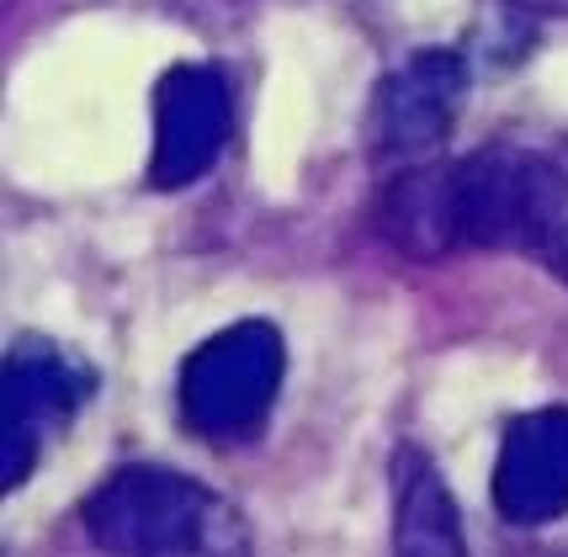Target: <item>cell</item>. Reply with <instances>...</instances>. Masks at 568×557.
Masks as SVG:
<instances>
[{
  "label": "cell",
  "instance_id": "cell-5",
  "mask_svg": "<svg viewBox=\"0 0 568 557\" xmlns=\"http://www.w3.org/2000/svg\"><path fill=\"white\" fill-rule=\"evenodd\" d=\"M468 97V59L452 49H420L383 74L367 112V144L377 165H425L457 128Z\"/></svg>",
  "mask_w": 568,
  "mask_h": 557
},
{
  "label": "cell",
  "instance_id": "cell-7",
  "mask_svg": "<svg viewBox=\"0 0 568 557\" xmlns=\"http://www.w3.org/2000/svg\"><path fill=\"white\" fill-rule=\"evenodd\" d=\"M495 509L510 526H552L568 515V409L516 414L499 436Z\"/></svg>",
  "mask_w": 568,
  "mask_h": 557
},
{
  "label": "cell",
  "instance_id": "cell-3",
  "mask_svg": "<svg viewBox=\"0 0 568 557\" xmlns=\"http://www.w3.org/2000/svg\"><path fill=\"white\" fill-rule=\"evenodd\" d=\"M287 377V340L266 318H240L219 335H207L181 362L175 377V409L186 436L207 446H240L250 440Z\"/></svg>",
  "mask_w": 568,
  "mask_h": 557
},
{
  "label": "cell",
  "instance_id": "cell-9",
  "mask_svg": "<svg viewBox=\"0 0 568 557\" xmlns=\"http://www.w3.org/2000/svg\"><path fill=\"white\" fill-rule=\"evenodd\" d=\"M516 11H537V17H568V0H510Z\"/></svg>",
  "mask_w": 568,
  "mask_h": 557
},
{
  "label": "cell",
  "instance_id": "cell-8",
  "mask_svg": "<svg viewBox=\"0 0 568 557\" xmlns=\"http://www.w3.org/2000/svg\"><path fill=\"white\" fill-rule=\"evenodd\" d=\"M394 557H468L457 499L420 446L394 452Z\"/></svg>",
  "mask_w": 568,
  "mask_h": 557
},
{
  "label": "cell",
  "instance_id": "cell-1",
  "mask_svg": "<svg viewBox=\"0 0 568 557\" xmlns=\"http://www.w3.org/2000/svg\"><path fill=\"white\" fill-rule=\"evenodd\" d=\"M377 229L409 261L505 250L568 287V170L537 149L489 144L394 170L377 196Z\"/></svg>",
  "mask_w": 568,
  "mask_h": 557
},
{
  "label": "cell",
  "instance_id": "cell-6",
  "mask_svg": "<svg viewBox=\"0 0 568 557\" xmlns=\"http://www.w3.org/2000/svg\"><path fill=\"white\" fill-rule=\"evenodd\" d=\"M234 128L229 80L213 64H175L154 85V149H149V186L181 192L219 165Z\"/></svg>",
  "mask_w": 568,
  "mask_h": 557
},
{
  "label": "cell",
  "instance_id": "cell-2",
  "mask_svg": "<svg viewBox=\"0 0 568 557\" xmlns=\"http://www.w3.org/2000/svg\"><path fill=\"white\" fill-rule=\"evenodd\" d=\"M106 557H261L245 515L171 467H118L80 509Z\"/></svg>",
  "mask_w": 568,
  "mask_h": 557
},
{
  "label": "cell",
  "instance_id": "cell-4",
  "mask_svg": "<svg viewBox=\"0 0 568 557\" xmlns=\"http://www.w3.org/2000/svg\"><path fill=\"white\" fill-rule=\"evenodd\" d=\"M97 372L53 340L27 335L6 356V414H0V488H22L53 436L91 404Z\"/></svg>",
  "mask_w": 568,
  "mask_h": 557
}]
</instances>
